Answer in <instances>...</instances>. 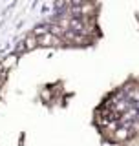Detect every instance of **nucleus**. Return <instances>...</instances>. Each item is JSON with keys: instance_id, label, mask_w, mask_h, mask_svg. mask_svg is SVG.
<instances>
[{"instance_id": "f257e3e1", "label": "nucleus", "mask_w": 139, "mask_h": 146, "mask_svg": "<svg viewBox=\"0 0 139 146\" xmlns=\"http://www.w3.org/2000/svg\"><path fill=\"white\" fill-rule=\"evenodd\" d=\"M37 40H39V46H61L62 40L59 36H55L51 31H46L42 35H37Z\"/></svg>"}]
</instances>
